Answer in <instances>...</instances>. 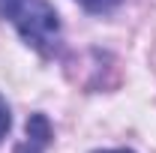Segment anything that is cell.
I'll return each mask as SVG.
<instances>
[{
	"label": "cell",
	"instance_id": "7a4b0ae2",
	"mask_svg": "<svg viewBox=\"0 0 156 153\" xmlns=\"http://www.w3.org/2000/svg\"><path fill=\"white\" fill-rule=\"evenodd\" d=\"M51 144V123L45 114H30L27 117V129H24V141H21L15 153H45Z\"/></svg>",
	"mask_w": 156,
	"mask_h": 153
},
{
	"label": "cell",
	"instance_id": "277c9868",
	"mask_svg": "<svg viewBox=\"0 0 156 153\" xmlns=\"http://www.w3.org/2000/svg\"><path fill=\"white\" fill-rule=\"evenodd\" d=\"M9 126H12V117H9V105H6V99L0 96V141L6 138Z\"/></svg>",
	"mask_w": 156,
	"mask_h": 153
},
{
	"label": "cell",
	"instance_id": "6da1fadb",
	"mask_svg": "<svg viewBox=\"0 0 156 153\" xmlns=\"http://www.w3.org/2000/svg\"><path fill=\"white\" fill-rule=\"evenodd\" d=\"M0 15L12 21L27 45L51 54L60 42V18L48 0H0Z\"/></svg>",
	"mask_w": 156,
	"mask_h": 153
},
{
	"label": "cell",
	"instance_id": "5b68a950",
	"mask_svg": "<svg viewBox=\"0 0 156 153\" xmlns=\"http://www.w3.org/2000/svg\"><path fill=\"white\" fill-rule=\"evenodd\" d=\"M96 153H132V150H96Z\"/></svg>",
	"mask_w": 156,
	"mask_h": 153
},
{
	"label": "cell",
	"instance_id": "3957f363",
	"mask_svg": "<svg viewBox=\"0 0 156 153\" xmlns=\"http://www.w3.org/2000/svg\"><path fill=\"white\" fill-rule=\"evenodd\" d=\"M78 6H84L87 12H96V15H102V12H111L114 6H120L123 0H75Z\"/></svg>",
	"mask_w": 156,
	"mask_h": 153
}]
</instances>
